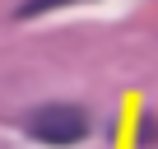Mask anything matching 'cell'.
<instances>
[{"instance_id": "7a4b0ae2", "label": "cell", "mask_w": 158, "mask_h": 149, "mask_svg": "<svg viewBox=\"0 0 158 149\" xmlns=\"http://www.w3.org/2000/svg\"><path fill=\"white\" fill-rule=\"evenodd\" d=\"M60 5H84V0H28L19 14H23V19H33V14H47V10H60Z\"/></svg>"}, {"instance_id": "6da1fadb", "label": "cell", "mask_w": 158, "mask_h": 149, "mask_svg": "<svg viewBox=\"0 0 158 149\" xmlns=\"http://www.w3.org/2000/svg\"><path fill=\"white\" fill-rule=\"evenodd\" d=\"M84 130H89L84 112L70 103H47L28 117V135L42 144H74V140H84Z\"/></svg>"}, {"instance_id": "3957f363", "label": "cell", "mask_w": 158, "mask_h": 149, "mask_svg": "<svg viewBox=\"0 0 158 149\" xmlns=\"http://www.w3.org/2000/svg\"><path fill=\"white\" fill-rule=\"evenodd\" d=\"M158 140V126H153V117H144L139 121V144H153Z\"/></svg>"}]
</instances>
